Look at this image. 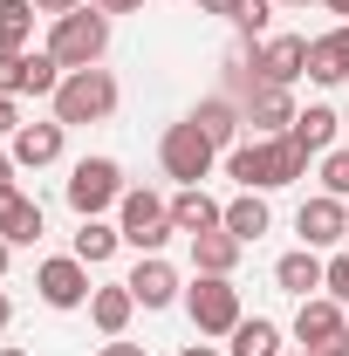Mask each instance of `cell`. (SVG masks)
<instances>
[{"label":"cell","instance_id":"6da1fadb","mask_svg":"<svg viewBox=\"0 0 349 356\" xmlns=\"http://www.w3.org/2000/svg\"><path fill=\"white\" fill-rule=\"evenodd\" d=\"M226 172L240 178V192H281L308 172V158L295 151V137H254L226 151Z\"/></svg>","mask_w":349,"mask_h":356},{"label":"cell","instance_id":"7a4b0ae2","mask_svg":"<svg viewBox=\"0 0 349 356\" xmlns=\"http://www.w3.org/2000/svg\"><path fill=\"white\" fill-rule=\"evenodd\" d=\"M103 48H110V14L103 7H76V14H55L48 28V55L62 69H103Z\"/></svg>","mask_w":349,"mask_h":356},{"label":"cell","instance_id":"3957f363","mask_svg":"<svg viewBox=\"0 0 349 356\" xmlns=\"http://www.w3.org/2000/svg\"><path fill=\"white\" fill-rule=\"evenodd\" d=\"M48 103H55V124H103L117 110V76L110 69H69Z\"/></svg>","mask_w":349,"mask_h":356},{"label":"cell","instance_id":"277c9868","mask_svg":"<svg viewBox=\"0 0 349 356\" xmlns=\"http://www.w3.org/2000/svg\"><path fill=\"white\" fill-rule=\"evenodd\" d=\"M213 158H219V144L199 131L192 117L158 137V165H165V178H178V185H206V178H213Z\"/></svg>","mask_w":349,"mask_h":356},{"label":"cell","instance_id":"5b68a950","mask_svg":"<svg viewBox=\"0 0 349 356\" xmlns=\"http://www.w3.org/2000/svg\"><path fill=\"white\" fill-rule=\"evenodd\" d=\"M185 309H192V329L199 336H233L247 315H240V288L226 274H199V288H185Z\"/></svg>","mask_w":349,"mask_h":356},{"label":"cell","instance_id":"8992f818","mask_svg":"<svg viewBox=\"0 0 349 356\" xmlns=\"http://www.w3.org/2000/svg\"><path fill=\"white\" fill-rule=\"evenodd\" d=\"M117 206H124V240H131L137 254H165V240H172L178 226H172V199H158V192H144V185H137V192H124V199H117Z\"/></svg>","mask_w":349,"mask_h":356},{"label":"cell","instance_id":"52a82bcc","mask_svg":"<svg viewBox=\"0 0 349 356\" xmlns=\"http://www.w3.org/2000/svg\"><path fill=\"white\" fill-rule=\"evenodd\" d=\"M295 343L315 356H349V315L336 295H308L302 315H295Z\"/></svg>","mask_w":349,"mask_h":356},{"label":"cell","instance_id":"ba28073f","mask_svg":"<svg viewBox=\"0 0 349 356\" xmlns=\"http://www.w3.org/2000/svg\"><path fill=\"white\" fill-rule=\"evenodd\" d=\"M124 199V165L117 158H83L76 172H69V206H76V220H103V206H117Z\"/></svg>","mask_w":349,"mask_h":356},{"label":"cell","instance_id":"9c48e42d","mask_svg":"<svg viewBox=\"0 0 349 356\" xmlns=\"http://www.w3.org/2000/svg\"><path fill=\"white\" fill-rule=\"evenodd\" d=\"M247 62H254V83L295 89V83L308 76V35H274V42H261Z\"/></svg>","mask_w":349,"mask_h":356},{"label":"cell","instance_id":"30bf717a","mask_svg":"<svg viewBox=\"0 0 349 356\" xmlns=\"http://www.w3.org/2000/svg\"><path fill=\"white\" fill-rule=\"evenodd\" d=\"M35 288H42L48 309H83L89 295H96V288H89V267L76 261V254H55V261H42V267H35Z\"/></svg>","mask_w":349,"mask_h":356},{"label":"cell","instance_id":"8fae6325","mask_svg":"<svg viewBox=\"0 0 349 356\" xmlns=\"http://www.w3.org/2000/svg\"><path fill=\"white\" fill-rule=\"evenodd\" d=\"M295 233H302V247H343L349 240V206L329 199V192H315V199H302V213H295Z\"/></svg>","mask_w":349,"mask_h":356},{"label":"cell","instance_id":"7c38bea8","mask_svg":"<svg viewBox=\"0 0 349 356\" xmlns=\"http://www.w3.org/2000/svg\"><path fill=\"white\" fill-rule=\"evenodd\" d=\"M302 110H295V96L274 83H254L247 89V124H254V137H288V124H295Z\"/></svg>","mask_w":349,"mask_h":356},{"label":"cell","instance_id":"4fadbf2b","mask_svg":"<svg viewBox=\"0 0 349 356\" xmlns=\"http://www.w3.org/2000/svg\"><path fill=\"white\" fill-rule=\"evenodd\" d=\"M131 295H137V309H172L178 302V267L165 254H144L131 267Z\"/></svg>","mask_w":349,"mask_h":356},{"label":"cell","instance_id":"5bb4252c","mask_svg":"<svg viewBox=\"0 0 349 356\" xmlns=\"http://www.w3.org/2000/svg\"><path fill=\"white\" fill-rule=\"evenodd\" d=\"M308 83H322V89L349 83V21H343V28H329V35H315V42H308Z\"/></svg>","mask_w":349,"mask_h":356},{"label":"cell","instance_id":"9a60e30c","mask_svg":"<svg viewBox=\"0 0 349 356\" xmlns=\"http://www.w3.org/2000/svg\"><path fill=\"white\" fill-rule=\"evenodd\" d=\"M172 226L185 233V240H192V233H219V226H226V206H219L206 185H185V192L172 199Z\"/></svg>","mask_w":349,"mask_h":356},{"label":"cell","instance_id":"2e32d148","mask_svg":"<svg viewBox=\"0 0 349 356\" xmlns=\"http://www.w3.org/2000/svg\"><path fill=\"white\" fill-rule=\"evenodd\" d=\"M62 131L69 124H21V131L7 137V151H14V165H28V172H42L62 158Z\"/></svg>","mask_w":349,"mask_h":356},{"label":"cell","instance_id":"e0dca14e","mask_svg":"<svg viewBox=\"0 0 349 356\" xmlns=\"http://www.w3.org/2000/svg\"><path fill=\"white\" fill-rule=\"evenodd\" d=\"M336 131H343V117H336L329 103H308L302 117L288 124V137H295V151H302V158H322V151H336Z\"/></svg>","mask_w":349,"mask_h":356},{"label":"cell","instance_id":"ac0fdd59","mask_svg":"<svg viewBox=\"0 0 349 356\" xmlns=\"http://www.w3.org/2000/svg\"><path fill=\"white\" fill-rule=\"evenodd\" d=\"M0 240L7 247H35L42 240V206L14 185V192H0Z\"/></svg>","mask_w":349,"mask_h":356},{"label":"cell","instance_id":"d6986e66","mask_svg":"<svg viewBox=\"0 0 349 356\" xmlns=\"http://www.w3.org/2000/svg\"><path fill=\"white\" fill-rule=\"evenodd\" d=\"M322 274H329V261H322V254H315V247H295V254H281V261H274V281H281V288H288V295H322Z\"/></svg>","mask_w":349,"mask_h":356},{"label":"cell","instance_id":"ffe728a7","mask_svg":"<svg viewBox=\"0 0 349 356\" xmlns=\"http://www.w3.org/2000/svg\"><path fill=\"white\" fill-rule=\"evenodd\" d=\"M131 315H137L131 281H110V288H96V295H89V322H96L103 336H124V329H131Z\"/></svg>","mask_w":349,"mask_h":356},{"label":"cell","instance_id":"44dd1931","mask_svg":"<svg viewBox=\"0 0 349 356\" xmlns=\"http://www.w3.org/2000/svg\"><path fill=\"white\" fill-rule=\"evenodd\" d=\"M267 226H274V213H267V192H240V199H226V233H233L240 247H254Z\"/></svg>","mask_w":349,"mask_h":356},{"label":"cell","instance_id":"7402d4cb","mask_svg":"<svg viewBox=\"0 0 349 356\" xmlns=\"http://www.w3.org/2000/svg\"><path fill=\"white\" fill-rule=\"evenodd\" d=\"M240 254H247V247H240L226 226H219V233H192V267H199V274H233Z\"/></svg>","mask_w":349,"mask_h":356},{"label":"cell","instance_id":"603a6c76","mask_svg":"<svg viewBox=\"0 0 349 356\" xmlns=\"http://www.w3.org/2000/svg\"><path fill=\"white\" fill-rule=\"evenodd\" d=\"M117 247H124V226H110V220H83V226H76V247H69V254H76L83 267H103Z\"/></svg>","mask_w":349,"mask_h":356},{"label":"cell","instance_id":"cb8c5ba5","mask_svg":"<svg viewBox=\"0 0 349 356\" xmlns=\"http://www.w3.org/2000/svg\"><path fill=\"white\" fill-rule=\"evenodd\" d=\"M192 124H199V131H206V137H213V144H219V151H226V144L240 137V124H247V110H233L226 96H206V103L192 110Z\"/></svg>","mask_w":349,"mask_h":356},{"label":"cell","instance_id":"d4e9b609","mask_svg":"<svg viewBox=\"0 0 349 356\" xmlns=\"http://www.w3.org/2000/svg\"><path fill=\"white\" fill-rule=\"evenodd\" d=\"M35 42V0H0V55H28Z\"/></svg>","mask_w":349,"mask_h":356},{"label":"cell","instance_id":"484cf974","mask_svg":"<svg viewBox=\"0 0 349 356\" xmlns=\"http://www.w3.org/2000/svg\"><path fill=\"white\" fill-rule=\"evenodd\" d=\"M226 350L233 356H281V329H274L267 315H254V322H240V329L226 336Z\"/></svg>","mask_w":349,"mask_h":356},{"label":"cell","instance_id":"4316f807","mask_svg":"<svg viewBox=\"0 0 349 356\" xmlns=\"http://www.w3.org/2000/svg\"><path fill=\"white\" fill-rule=\"evenodd\" d=\"M267 14H274V0H240V7H233V28H240L247 42H261V35H267Z\"/></svg>","mask_w":349,"mask_h":356},{"label":"cell","instance_id":"83f0119b","mask_svg":"<svg viewBox=\"0 0 349 356\" xmlns=\"http://www.w3.org/2000/svg\"><path fill=\"white\" fill-rule=\"evenodd\" d=\"M28 89H35L28 55H0V96H28Z\"/></svg>","mask_w":349,"mask_h":356},{"label":"cell","instance_id":"f1b7e54d","mask_svg":"<svg viewBox=\"0 0 349 356\" xmlns=\"http://www.w3.org/2000/svg\"><path fill=\"white\" fill-rule=\"evenodd\" d=\"M322 192L349 199V151H322Z\"/></svg>","mask_w":349,"mask_h":356},{"label":"cell","instance_id":"f546056e","mask_svg":"<svg viewBox=\"0 0 349 356\" xmlns=\"http://www.w3.org/2000/svg\"><path fill=\"white\" fill-rule=\"evenodd\" d=\"M322 295H336V302L349 309V247H336V254H329V274H322Z\"/></svg>","mask_w":349,"mask_h":356},{"label":"cell","instance_id":"4dcf8cb0","mask_svg":"<svg viewBox=\"0 0 349 356\" xmlns=\"http://www.w3.org/2000/svg\"><path fill=\"white\" fill-rule=\"evenodd\" d=\"M21 131V110H14V96H0V137H14Z\"/></svg>","mask_w":349,"mask_h":356},{"label":"cell","instance_id":"1f68e13d","mask_svg":"<svg viewBox=\"0 0 349 356\" xmlns=\"http://www.w3.org/2000/svg\"><path fill=\"white\" fill-rule=\"evenodd\" d=\"M96 356H144V343H124V336H110V343H103Z\"/></svg>","mask_w":349,"mask_h":356},{"label":"cell","instance_id":"d6a6232c","mask_svg":"<svg viewBox=\"0 0 349 356\" xmlns=\"http://www.w3.org/2000/svg\"><path fill=\"white\" fill-rule=\"evenodd\" d=\"M14 172H21V165H14V151H0V192H14Z\"/></svg>","mask_w":349,"mask_h":356},{"label":"cell","instance_id":"836d02e7","mask_svg":"<svg viewBox=\"0 0 349 356\" xmlns=\"http://www.w3.org/2000/svg\"><path fill=\"white\" fill-rule=\"evenodd\" d=\"M233 7L240 0H199V14H226V21H233Z\"/></svg>","mask_w":349,"mask_h":356},{"label":"cell","instance_id":"e575fe53","mask_svg":"<svg viewBox=\"0 0 349 356\" xmlns=\"http://www.w3.org/2000/svg\"><path fill=\"white\" fill-rule=\"evenodd\" d=\"M35 7H42V14H76L83 0H35Z\"/></svg>","mask_w":349,"mask_h":356},{"label":"cell","instance_id":"d590c367","mask_svg":"<svg viewBox=\"0 0 349 356\" xmlns=\"http://www.w3.org/2000/svg\"><path fill=\"white\" fill-rule=\"evenodd\" d=\"M96 7H103V14H137L144 0H96Z\"/></svg>","mask_w":349,"mask_h":356},{"label":"cell","instance_id":"8d00e7d4","mask_svg":"<svg viewBox=\"0 0 349 356\" xmlns=\"http://www.w3.org/2000/svg\"><path fill=\"white\" fill-rule=\"evenodd\" d=\"M178 356H219V350H213V343H192V350H178Z\"/></svg>","mask_w":349,"mask_h":356},{"label":"cell","instance_id":"74e56055","mask_svg":"<svg viewBox=\"0 0 349 356\" xmlns=\"http://www.w3.org/2000/svg\"><path fill=\"white\" fill-rule=\"evenodd\" d=\"M7 261H14V247H7V240H0V281H7Z\"/></svg>","mask_w":349,"mask_h":356},{"label":"cell","instance_id":"f35d334b","mask_svg":"<svg viewBox=\"0 0 349 356\" xmlns=\"http://www.w3.org/2000/svg\"><path fill=\"white\" fill-rule=\"evenodd\" d=\"M7 322H14V302H7V295H0V329H7Z\"/></svg>","mask_w":349,"mask_h":356},{"label":"cell","instance_id":"ab89813d","mask_svg":"<svg viewBox=\"0 0 349 356\" xmlns=\"http://www.w3.org/2000/svg\"><path fill=\"white\" fill-rule=\"evenodd\" d=\"M322 7H329V14H343V21H349V0H322Z\"/></svg>","mask_w":349,"mask_h":356},{"label":"cell","instance_id":"60d3db41","mask_svg":"<svg viewBox=\"0 0 349 356\" xmlns=\"http://www.w3.org/2000/svg\"><path fill=\"white\" fill-rule=\"evenodd\" d=\"M274 7H308V0H274Z\"/></svg>","mask_w":349,"mask_h":356},{"label":"cell","instance_id":"b9f144b4","mask_svg":"<svg viewBox=\"0 0 349 356\" xmlns=\"http://www.w3.org/2000/svg\"><path fill=\"white\" fill-rule=\"evenodd\" d=\"M0 356H28V350H0Z\"/></svg>","mask_w":349,"mask_h":356},{"label":"cell","instance_id":"7bdbcfd3","mask_svg":"<svg viewBox=\"0 0 349 356\" xmlns=\"http://www.w3.org/2000/svg\"><path fill=\"white\" fill-rule=\"evenodd\" d=\"M343 131H349V110H343Z\"/></svg>","mask_w":349,"mask_h":356},{"label":"cell","instance_id":"ee69618b","mask_svg":"<svg viewBox=\"0 0 349 356\" xmlns=\"http://www.w3.org/2000/svg\"><path fill=\"white\" fill-rule=\"evenodd\" d=\"M295 356H315V350H295Z\"/></svg>","mask_w":349,"mask_h":356}]
</instances>
